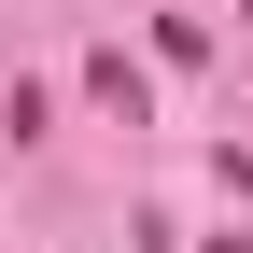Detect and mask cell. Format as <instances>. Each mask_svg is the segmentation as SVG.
Returning a JSON list of instances; mask_svg holds the SVG:
<instances>
[{
	"mask_svg": "<svg viewBox=\"0 0 253 253\" xmlns=\"http://www.w3.org/2000/svg\"><path fill=\"white\" fill-rule=\"evenodd\" d=\"M84 99L141 126V113H155V84H141V56H126V42H99V56H84Z\"/></svg>",
	"mask_w": 253,
	"mask_h": 253,
	"instance_id": "obj_1",
	"label": "cell"
},
{
	"mask_svg": "<svg viewBox=\"0 0 253 253\" xmlns=\"http://www.w3.org/2000/svg\"><path fill=\"white\" fill-rule=\"evenodd\" d=\"M211 253H253V239H211Z\"/></svg>",
	"mask_w": 253,
	"mask_h": 253,
	"instance_id": "obj_2",
	"label": "cell"
}]
</instances>
